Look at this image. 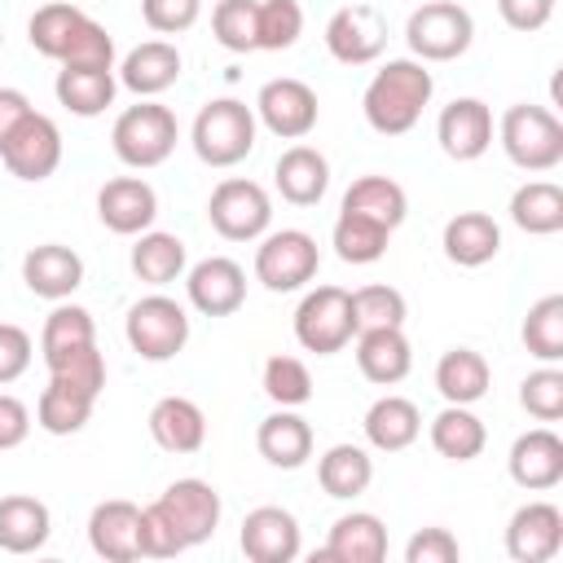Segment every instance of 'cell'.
I'll use <instances>...</instances> for the list:
<instances>
[{
	"label": "cell",
	"mask_w": 563,
	"mask_h": 563,
	"mask_svg": "<svg viewBox=\"0 0 563 563\" xmlns=\"http://www.w3.org/2000/svg\"><path fill=\"white\" fill-rule=\"evenodd\" d=\"M31 356H35L31 334L22 325H13V321H0V387L18 383L31 369Z\"/></svg>",
	"instance_id": "51"
},
{
	"label": "cell",
	"mask_w": 563,
	"mask_h": 563,
	"mask_svg": "<svg viewBox=\"0 0 563 563\" xmlns=\"http://www.w3.org/2000/svg\"><path fill=\"white\" fill-rule=\"evenodd\" d=\"M141 18L154 35H185L202 18V0H141Z\"/></svg>",
	"instance_id": "49"
},
{
	"label": "cell",
	"mask_w": 563,
	"mask_h": 563,
	"mask_svg": "<svg viewBox=\"0 0 563 563\" xmlns=\"http://www.w3.org/2000/svg\"><path fill=\"white\" fill-rule=\"evenodd\" d=\"M97 409V396L75 387V383H62V378H48V387L40 391L35 400V427L48 431V435H75L88 427Z\"/></svg>",
	"instance_id": "37"
},
{
	"label": "cell",
	"mask_w": 563,
	"mask_h": 563,
	"mask_svg": "<svg viewBox=\"0 0 563 563\" xmlns=\"http://www.w3.org/2000/svg\"><path fill=\"white\" fill-rule=\"evenodd\" d=\"M563 550V510L554 501H523L506 523V554L515 563H550Z\"/></svg>",
	"instance_id": "19"
},
{
	"label": "cell",
	"mask_w": 563,
	"mask_h": 563,
	"mask_svg": "<svg viewBox=\"0 0 563 563\" xmlns=\"http://www.w3.org/2000/svg\"><path fill=\"white\" fill-rule=\"evenodd\" d=\"M497 141L519 172H554L563 163V123L545 106H506V114L497 119Z\"/></svg>",
	"instance_id": "4"
},
{
	"label": "cell",
	"mask_w": 563,
	"mask_h": 563,
	"mask_svg": "<svg viewBox=\"0 0 563 563\" xmlns=\"http://www.w3.org/2000/svg\"><path fill=\"white\" fill-rule=\"evenodd\" d=\"M356 339V312L352 290L343 286H317L295 308V343L317 356H334Z\"/></svg>",
	"instance_id": "5"
},
{
	"label": "cell",
	"mask_w": 563,
	"mask_h": 563,
	"mask_svg": "<svg viewBox=\"0 0 563 563\" xmlns=\"http://www.w3.org/2000/svg\"><path fill=\"white\" fill-rule=\"evenodd\" d=\"M506 471H510V479L523 493H550V488H559V479H563V440H559V431L550 422H541V427L515 435L510 457H506Z\"/></svg>",
	"instance_id": "16"
},
{
	"label": "cell",
	"mask_w": 563,
	"mask_h": 563,
	"mask_svg": "<svg viewBox=\"0 0 563 563\" xmlns=\"http://www.w3.org/2000/svg\"><path fill=\"white\" fill-rule=\"evenodd\" d=\"M303 35V9L299 0H260L255 18V40L264 53H282Z\"/></svg>",
	"instance_id": "45"
},
{
	"label": "cell",
	"mask_w": 563,
	"mask_h": 563,
	"mask_svg": "<svg viewBox=\"0 0 563 563\" xmlns=\"http://www.w3.org/2000/svg\"><path fill=\"white\" fill-rule=\"evenodd\" d=\"M255 110L238 97H211L189 128V145L207 167H238L255 150Z\"/></svg>",
	"instance_id": "2"
},
{
	"label": "cell",
	"mask_w": 563,
	"mask_h": 563,
	"mask_svg": "<svg viewBox=\"0 0 563 563\" xmlns=\"http://www.w3.org/2000/svg\"><path fill=\"white\" fill-rule=\"evenodd\" d=\"M497 13H501V22L510 31L532 35L554 18V0H497Z\"/></svg>",
	"instance_id": "53"
},
{
	"label": "cell",
	"mask_w": 563,
	"mask_h": 563,
	"mask_svg": "<svg viewBox=\"0 0 563 563\" xmlns=\"http://www.w3.org/2000/svg\"><path fill=\"white\" fill-rule=\"evenodd\" d=\"M519 405L528 418L537 422H559L563 418V369L559 365H541L519 383Z\"/></svg>",
	"instance_id": "47"
},
{
	"label": "cell",
	"mask_w": 563,
	"mask_h": 563,
	"mask_svg": "<svg viewBox=\"0 0 563 563\" xmlns=\"http://www.w3.org/2000/svg\"><path fill=\"white\" fill-rule=\"evenodd\" d=\"M53 92H57V106H66L70 114L97 119L114 106L119 75H114V66H62L53 79Z\"/></svg>",
	"instance_id": "27"
},
{
	"label": "cell",
	"mask_w": 563,
	"mask_h": 563,
	"mask_svg": "<svg viewBox=\"0 0 563 563\" xmlns=\"http://www.w3.org/2000/svg\"><path fill=\"white\" fill-rule=\"evenodd\" d=\"M84 18H88V13H84L79 4H70V0H53V4H40V9L31 13V22H26V40H31V48H35L40 57H48V62H62Z\"/></svg>",
	"instance_id": "39"
},
{
	"label": "cell",
	"mask_w": 563,
	"mask_h": 563,
	"mask_svg": "<svg viewBox=\"0 0 563 563\" xmlns=\"http://www.w3.org/2000/svg\"><path fill=\"white\" fill-rule=\"evenodd\" d=\"M53 537V515L40 497L9 493L0 497V550L4 554H35Z\"/></svg>",
	"instance_id": "30"
},
{
	"label": "cell",
	"mask_w": 563,
	"mask_h": 563,
	"mask_svg": "<svg viewBox=\"0 0 563 563\" xmlns=\"http://www.w3.org/2000/svg\"><path fill=\"white\" fill-rule=\"evenodd\" d=\"M387 242H391V229L356 211H339L334 233H330V246L343 264H374L387 255Z\"/></svg>",
	"instance_id": "40"
},
{
	"label": "cell",
	"mask_w": 563,
	"mask_h": 563,
	"mask_svg": "<svg viewBox=\"0 0 563 563\" xmlns=\"http://www.w3.org/2000/svg\"><path fill=\"white\" fill-rule=\"evenodd\" d=\"M255 449L268 466L277 471H299L308 457H312V427L308 418H299L295 409H277L260 422L255 431Z\"/></svg>",
	"instance_id": "31"
},
{
	"label": "cell",
	"mask_w": 563,
	"mask_h": 563,
	"mask_svg": "<svg viewBox=\"0 0 563 563\" xmlns=\"http://www.w3.org/2000/svg\"><path fill=\"white\" fill-rule=\"evenodd\" d=\"M88 545L106 563H132L141 559V506L128 497L97 501L88 515Z\"/></svg>",
	"instance_id": "20"
},
{
	"label": "cell",
	"mask_w": 563,
	"mask_h": 563,
	"mask_svg": "<svg viewBox=\"0 0 563 563\" xmlns=\"http://www.w3.org/2000/svg\"><path fill=\"white\" fill-rule=\"evenodd\" d=\"M317 484L334 501H352L374 484V457L361 444H330L317 457Z\"/></svg>",
	"instance_id": "35"
},
{
	"label": "cell",
	"mask_w": 563,
	"mask_h": 563,
	"mask_svg": "<svg viewBox=\"0 0 563 563\" xmlns=\"http://www.w3.org/2000/svg\"><path fill=\"white\" fill-rule=\"evenodd\" d=\"M317 268H321V251L317 238L303 229H273L255 246V282L273 295L303 290L317 277Z\"/></svg>",
	"instance_id": "8"
},
{
	"label": "cell",
	"mask_w": 563,
	"mask_h": 563,
	"mask_svg": "<svg viewBox=\"0 0 563 563\" xmlns=\"http://www.w3.org/2000/svg\"><path fill=\"white\" fill-rule=\"evenodd\" d=\"M325 563H383L387 559V523L374 510H347L330 523V537L321 545Z\"/></svg>",
	"instance_id": "22"
},
{
	"label": "cell",
	"mask_w": 563,
	"mask_h": 563,
	"mask_svg": "<svg viewBox=\"0 0 563 563\" xmlns=\"http://www.w3.org/2000/svg\"><path fill=\"white\" fill-rule=\"evenodd\" d=\"M35 106H31V97L22 92V88H9V84H0V145L13 136V128L31 114Z\"/></svg>",
	"instance_id": "55"
},
{
	"label": "cell",
	"mask_w": 563,
	"mask_h": 563,
	"mask_svg": "<svg viewBox=\"0 0 563 563\" xmlns=\"http://www.w3.org/2000/svg\"><path fill=\"white\" fill-rule=\"evenodd\" d=\"M260 387H264V396L277 409H299V405L312 400V374H308V365L299 356H286V352H277V356L264 361Z\"/></svg>",
	"instance_id": "43"
},
{
	"label": "cell",
	"mask_w": 563,
	"mask_h": 563,
	"mask_svg": "<svg viewBox=\"0 0 563 563\" xmlns=\"http://www.w3.org/2000/svg\"><path fill=\"white\" fill-rule=\"evenodd\" d=\"M493 369L475 347H449L435 361V391L444 396V405H475L488 396Z\"/></svg>",
	"instance_id": "34"
},
{
	"label": "cell",
	"mask_w": 563,
	"mask_h": 563,
	"mask_svg": "<svg viewBox=\"0 0 563 563\" xmlns=\"http://www.w3.org/2000/svg\"><path fill=\"white\" fill-rule=\"evenodd\" d=\"M128 264H132L136 282L163 290V286H172L176 277H185V268H189V251H185V242H180L176 233L145 229V233H136Z\"/></svg>",
	"instance_id": "32"
},
{
	"label": "cell",
	"mask_w": 563,
	"mask_h": 563,
	"mask_svg": "<svg viewBox=\"0 0 563 563\" xmlns=\"http://www.w3.org/2000/svg\"><path fill=\"white\" fill-rule=\"evenodd\" d=\"M356 369L374 387H396L413 369V347L405 339V325H369V330H356Z\"/></svg>",
	"instance_id": "23"
},
{
	"label": "cell",
	"mask_w": 563,
	"mask_h": 563,
	"mask_svg": "<svg viewBox=\"0 0 563 563\" xmlns=\"http://www.w3.org/2000/svg\"><path fill=\"white\" fill-rule=\"evenodd\" d=\"M238 545H242V554L251 563H295L299 550H303L299 519L286 506H255L242 519Z\"/></svg>",
	"instance_id": "17"
},
{
	"label": "cell",
	"mask_w": 563,
	"mask_h": 563,
	"mask_svg": "<svg viewBox=\"0 0 563 563\" xmlns=\"http://www.w3.org/2000/svg\"><path fill=\"white\" fill-rule=\"evenodd\" d=\"M48 365V378H62V383H75L92 396H101L106 387V356L97 352V343H84L75 352H57V356H44Z\"/></svg>",
	"instance_id": "48"
},
{
	"label": "cell",
	"mask_w": 563,
	"mask_h": 563,
	"mask_svg": "<svg viewBox=\"0 0 563 563\" xmlns=\"http://www.w3.org/2000/svg\"><path fill=\"white\" fill-rule=\"evenodd\" d=\"M352 312H356V330H369V325H405L409 303H405V295L396 286L369 282V286L352 290Z\"/></svg>",
	"instance_id": "46"
},
{
	"label": "cell",
	"mask_w": 563,
	"mask_h": 563,
	"mask_svg": "<svg viewBox=\"0 0 563 563\" xmlns=\"http://www.w3.org/2000/svg\"><path fill=\"white\" fill-rule=\"evenodd\" d=\"M0 48H4V26H0Z\"/></svg>",
	"instance_id": "56"
},
{
	"label": "cell",
	"mask_w": 563,
	"mask_h": 563,
	"mask_svg": "<svg viewBox=\"0 0 563 563\" xmlns=\"http://www.w3.org/2000/svg\"><path fill=\"white\" fill-rule=\"evenodd\" d=\"M339 211L369 216V220H378V224H387V229L396 233V229L405 224V216H409V194H405V185L391 180V176H356V180L347 185Z\"/></svg>",
	"instance_id": "36"
},
{
	"label": "cell",
	"mask_w": 563,
	"mask_h": 563,
	"mask_svg": "<svg viewBox=\"0 0 563 563\" xmlns=\"http://www.w3.org/2000/svg\"><path fill=\"white\" fill-rule=\"evenodd\" d=\"M325 48L343 66H369L387 48V18L374 4H365V0L343 4L325 22Z\"/></svg>",
	"instance_id": "12"
},
{
	"label": "cell",
	"mask_w": 563,
	"mask_h": 563,
	"mask_svg": "<svg viewBox=\"0 0 563 563\" xmlns=\"http://www.w3.org/2000/svg\"><path fill=\"white\" fill-rule=\"evenodd\" d=\"M145 427H150V440L163 453H176V457L198 453L207 444V413L189 396H163V400H154Z\"/></svg>",
	"instance_id": "24"
},
{
	"label": "cell",
	"mask_w": 563,
	"mask_h": 563,
	"mask_svg": "<svg viewBox=\"0 0 563 563\" xmlns=\"http://www.w3.org/2000/svg\"><path fill=\"white\" fill-rule=\"evenodd\" d=\"M440 246L457 268H484L501 251V224L488 211H457L444 224Z\"/></svg>",
	"instance_id": "28"
},
{
	"label": "cell",
	"mask_w": 563,
	"mask_h": 563,
	"mask_svg": "<svg viewBox=\"0 0 563 563\" xmlns=\"http://www.w3.org/2000/svg\"><path fill=\"white\" fill-rule=\"evenodd\" d=\"M22 282L35 299L62 303L84 286V260H79V251L62 246V242H40L22 255Z\"/></svg>",
	"instance_id": "21"
},
{
	"label": "cell",
	"mask_w": 563,
	"mask_h": 563,
	"mask_svg": "<svg viewBox=\"0 0 563 563\" xmlns=\"http://www.w3.org/2000/svg\"><path fill=\"white\" fill-rule=\"evenodd\" d=\"M31 435V409L26 400H18L13 391H0V453L18 449Z\"/></svg>",
	"instance_id": "54"
},
{
	"label": "cell",
	"mask_w": 563,
	"mask_h": 563,
	"mask_svg": "<svg viewBox=\"0 0 563 563\" xmlns=\"http://www.w3.org/2000/svg\"><path fill=\"white\" fill-rule=\"evenodd\" d=\"M510 224L532 238L559 233L563 229V189L554 180H523L510 194Z\"/></svg>",
	"instance_id": "38"
},
{
	"label": "cell",
	"mask_w": 563,
	"mask_h": 563,
	"mask_svg": "<svg viewBox=\"0 0 563 563\" xmlns=\"http://www.w3.org/2000/svg\"><path fill=\"white\" fill-rule=\"evenodd\" d=\"M123 334H128V347L141 361H172L189 343V312L172 295L154 290V295H145L128 308Z\"/></svg>",
	"instance_id": "6"
},
{
	"label": "cell",
	"mask_w": 563,
	"mask_h": 563,
	"mask_svg": "<svg viewBox=\"0 0 563 563\" xmlns=\"http://www.w3.org/2000/svg\"><path fill=\"white\" fill-rule=\"evenodd\" d=\"M255 18H260V0H220L211 9V35L220 48L229 53H255Z\"/></svg>",
	"instance_id": "44"
},
{
	"label": "cell",
	"mask_w": 563,
	"mask_h": 563,
	"mask_svg": "<svg viewBox=\"0 0 563 563\" xmlns=\"http://www.w3.org/2000/svg\"><path fill=\"white\" fill-rule=\"evenodd\" d=\"M97 216L110 233L119 238H136L145 229H154L158 220V194L150 180L141 176H114L97 189Z\"/></svg>",
	"instance_id": "18"
},
{
	"label": "cell",
	"mask_w": 563,
	"mask_h": 563,
	"mask_svg": "<svg viewBox=\"0 0 563 563\" xmlns=\"http://www.w3.org/2000/svg\"><path fill=\"white\" fill-rule=\"evenodd\" d=\"M180 48L172 44V40H145V44H136L119 66H114V75H119V84L128 88V92H136V97H158V92H167L176 79H180Z\"/></svg>",
	"instance_id": "25"
},
{
	"label": "cell",
	"mask_w": 563,
	"mask_h": 563,
	"mask_svg": "<svg viewBox=\"0 0 563 563\" xmlns=\"http://www.w3.org/2000/svg\"><path fill=\"white\" fill-rule=\"evenodd\" d=\"M176 554H185L176 528L154 506H141V559H176Z\"/></svg>",
	"instance_id": "52"
},
{
	"label": "cell",
	"mask_w": 563,
	"mask_h": 563,
	"mask_svg": "<svg viewBox=\"0 0 563 563\" xmlns=\"http://www.w3.org/2000/svg\"><path fill=\"white\" fill-rule=\"evenodd\" d=\"M462 545L449 528H418L405 541V563H457Z\"/></svg>",
	"instance_id": "50"
},
{
	"label": "cell",
	"mask_w": 563,
	"mask_h": 563,
	"mask_svg": "<svg viewBox=\"0 0 563 563\" xmlns=\"http://www.w3.org/2000/svg\"><path fill=\"white\" fill-rule=\"evenodd\" d=\"M523 347L541 361V365H559L563 361V295H545L528 308L523 317Z\"/></svg>",
	"instance_id": "41"
},
{
	"label": "cell",
	"mask_w": 563,
	"mask_h": 563,
	"mask_svg": "<svg viewBox=\"0 0 563 563\" xmlns=\"http://www.w3.org/2000/svg\"><path fill=\"white\" fill-rule=\"evenodd\" d=\"M84 343H97V325H92V312L79 308V303H53V312L44 317V330H40V356H57V352H75Z\"/></svg>",
	"instance_id": "42"
},
{
	"label": "cell",
	"mask_w": 563,
	"mask_h": 563,
	"mask_svg": "<svg viewBox=\"0 0 563 563\" xmlns=\"http://www.w3.org/2000/svg\"><path fill=\"white\" fill-rule=\"evenodd\" d=\"M180 141V123L167 106H158L154 97H141L136 106H128L114 128H110V150L123 167H136V172H150L158 163L172 158Z\"/></svg>",
	"instance_id": "3"
},
{
	"label": "cell",
	"mask_w": 563,
	"mask_h": 563,
	"mask_svg": "<svg viewBox=\"0 0 563 563\" xmlns=\"http://www.w3.org/2000/svg\"><path fill=\"white\" fill-rule=\"evenodd\" d=\"M255 123H264L273 136H282V141H303L312 128H317V119H321V101H317V92L303 84V79H295V75H282V79H268L260 92H255Z\"/></svg>",
	"instance_id": "11"
},
{
	"label": "cell",
	"mask_w": 563,
	"mask_h": 563,
	"mask_svg": "<svg viewBox=\"0 0 563 563\" xmlns=\"http://www.w3.org/2000/svg\"><path fill=\"white\" fill-rule=\"evenodd\" d=\"M207 220L224 242H260L273 224V198L260 180L229 176L207 198Z\"/></svg>",
	"instance_id": "9"
},
{
	"label": "cell",
	"mask_w": 563,
	"mask_h": 563,
	"mask_svg": "<svg viewBox=\"0 0 563 563\" xmlns=\"http://www.w3.org/2000/svg\"><path fill=\"white\" fill-rule=\"evenodd\" d=\"M475 18L457 0H427L405 22V44L418 62H453L471 48Z\"/></svg>",
	"instance_id": "7"
},
{
	"label": "cell",
	"mask_w": 563,
	"mask_h": 563,
	"mask_svg": "<svg viewBox=\"0 0 563 563\" xmlns=\"http://www.w3.org/2000/svg\"><path fill=\"white\" fill-rule=\"evenodd\" d=\"M273 185L290 207H317L330 189V163L312 145H290L273 167Z\"/></svg>",
	"instance_id": "26"
},
{
	"label": "cell",
	"mask_w": 563,
	"mask_h": 563,
	"mask_svg": "<svg viewBox=\"0 0 563 563\" xmlns=\"http://www.w3.org/2000/svg\"><path fill=\"white\" fill-rule=\"evenodd\" d=\"M185 295L202 317H233L246 303V268L229 255H207L185 268Z\"/></svg>",
	"instance_id": "14"
},
{
	"label": "cell",
	"mask_w": 563,
	"mask_h": 563,
	"mask_svg": "<svg viewBox=\"0 0 563 563\" xmlns=\"http://www.w3.org/2000/svg\"><path fill=\"white\" fill-rule=\"evenodd\" d=\"M150 506H154V510L176 528V537L185 541V550H194V545L211 541V537H216V528H220V515H224L216 484H207V479H198V475L172 479V484H167Z\"/></svg>",
	"instance_id": "10"
},
{
	"label": "cell",
	"mask_w": 563,
	"mask_h": 563,
	"mask_svg": "<svg viewBox=\"0 0 563 563\" xmlns=\"http://www.w3.org/2000/svg\"><path fill=\"white\" fill-rule=\"evenodd\" d=\"M493 132H497L493 110H488V101H479V97H453V101L440 110V119H435V141H440V150H444L449 158H457V163L484 158L488 145H493Z\"/></svg>",
	"instance_id": "15"
},
{
	"label": "cell",
	"mask_w": 563,
	"mask_h": 563,
	"mask_svg": "<svg viewBox=\"0 0 563 563\" xmlns=\"http://www.w3.org/2000/svg\"><path fill=\"white\" fill-rule=\"evenodd\" d=\"M0 158L18 180H48L62 167V128L48 114L31 110L13 128V136L0 145Z\"/></svg>",
	"instance_id": "13"
},
{
	"label": "cell",
	"mask_w": 563,
	"mask_h": 563,
	"mask_svg": "<svg viewBox=\"0 0 563 563\" xmlns=\"http://www.w3.org/2000/svg\"><path fill=\"white\" fill-rule=\"evenodd\" d=\"M431 92H435V79L427 70V62H418V57H391L365 84V97H361L365 123L378 136H405V132H413V123L431 106Z\"/></svg>",
	"instance_id": "1"
},
{
	"label": "cell",
	"mask_w": 563,
	"mask_h": 563,
	"mask_svg": "<svg viewBox=\"0 0 563 563\" xmlns=\"http://www.w3.org/2000/svg\"><path fill=\"white\" fill-rule=\"evenodd\" d=\"M361 431H365L369 449H378V453H405L422 435V413H418V405L409 396H391L387 391V396H378L365 409Z\"/></svg>",
	"instance_id": "29"
},
{
	"label": "cell",
	"mask_w": 563,
	"mask_h": 563,
	"mask_svg": "<svg viewBox=\"0 0 563 563\" xmlns=\"http://www.w3.org/2000/svg\"><path fill=\"white\" fill-rule=\"evenodd\" d=\"M427 435H431V449L440 457H449V462H475L484 453V444H488V427L471 405H444L431 418Z\"/></svg>",
	"instance_id": "33"
}]
</instances>
